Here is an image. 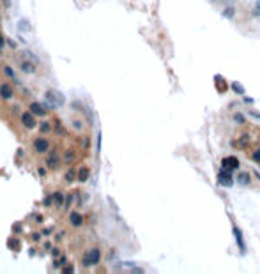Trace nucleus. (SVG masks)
Here are the masks:
<instances>
[{"mask_svg":"<svg viewBox=\"0 0 260 274\" xmlns=\"http://www.w3.org/2000/svg\"><path fill=\"white\" fill-rule=\"evenodd\" d=\"M0 96L4 97V99H11V96H12V89H11V85H2L0 87Z\"/></svg>","mask_w":260,"mask_h":274,"instance_id":"7","label":"nucleus"},{"mask_svg":"<svg viewBox=\"0 0 260 274\" xmlns=\"http://www.w3.org/2000/svg\"><path fill=\"white\" fill-rule=\"evenodd\" d=\"M55 202H57V203H62V202H64V196H62L60 193H57V195H55Z\"/></svg>","mask_w":260,"mask_h":274,"instance_id":"17","label":"nucleus"},{"mask_svg":"<svg viewBox=\"0 0 260 274\" xmlns=\"http://www.w3.org/2000/svg\"><path fill=\"white\" fill-rule=\"evenodd\" d=\"M234 234H235V237H237V244H239L241 251H244V244H242V237H241V232L237 230V228H234Z\"/></svg>","mask_w":260,"mask_h":274,"instance_id":"10","label":"nucleus"},{"mask_svg":"<svg viewBox=\"0 0 260 274\" xmlns=\"http://www.w3.org/2000/svg\"><path fill=\"white\" fill-rule=\"evenodd\" d=\"M21 69H23V71H27V73H34V71H35V67H34L32 64H29V62H23V64H21Z\"/></svg>","mask_w":260,"mask_h":274,"instance_id":"11","label":"nucleus"},{"mask_svg":"<svg viewBox=\"0 0 260 274\" xmlns=\"http://www.w3.org/2000/svg\"><path fill=\"white\" fill-rule=\"evenodd\" d=\"M69 221H71V225H73V226H82V223H83V218H82V214L73 212V214H71V218H69Z\"/></svg>","mask_w":260,"mask_h":274,"instance_id":"8","label":"nucleus"},{"mask_svg":"<svg viewBox=\"0 0 260 274\" xmlns=\"http://www.w3.org/2000/svg\"><path fill=\"white\" fill-rule=\"evenodd\" d=\"M4 71H5V74H7V76H12V69H11V67H5Z\"/></svg>","mask_w":260,"mask_h":274,"instance_id":"20","label":"nucleus"},{"mask_svg":"<svg viewBox=\"0 0 260 274\" xmlns=\"http://www.w3.org/2000/svg\"><path fill=\"white\" fill-rule=\"evenodd\" d=\"M34 147H35V151H37V152H44V151L48 149V142H46L44 138H37L35 143H34Z\"/></svg>","mask_w":260,"mask_h":274,"instance_id":"6","label":"nucleus"},{"mask_svg":"<svg viewBox=\"0 0 260 274\" xmlns=\"http://www.w3.org/2000/svg\"><path fill=\"white\" fill-rule=\"evenodd\" d=\"M223 168H227V170H230V172L237 170V168H239L237 157H225V159H223Z\"/></svg>","mask_w":260,"mask_h":274,"instance_id":"4","label":"nucleus"},{"mask_svg":"<svg viewBox=\"0 0 260 274\" xmlns=\"http://www.w3.org/2000/svg\"><path fill=\"white\" fill-rule=\"evenodd\" d=\"M30 112L34 113V115H39V117H44V115H46L44 108H42L39 103H32V104H30Z\"/></svg>","mask_w":260,"mask_h":274,"instance_id":"5","label":"nucleus"},{"mask_svg":"<svg viewBox=\"0 0 260 274\" xmlns=\"http://www.w3.org/2000/svg\"><path fill=\"white\" fill-rule=\"evenodd\" d=\"M87 177H89V170H87V168H82L80 173H78V179L83 182V181H87Z\"/></svg>","mask_w":260,"mask_h":274,"instance_id":"12","label":"nucleus"},{"mask_svg":"<svg viewBox=\"0 0 260 274\" xmlns=\"http://www.w3.org/2000/svg\"><path fill=\"white\" fill-rule=\"evenodd\" d=\"M232 89H234L235 92H239V94H242V92H244L242 89H241V85H239V83H232Z\"/></svg>","mask_w":260,"mask_h":274,"instance_id":"15","label":"nucleus"},{"mask_svg":"<svg viewBox=\"0 0 260 274\" xmlns=\"http://www.w3.org/2000/svg\"><path fill=\"white\" fill-rule=\"evenodd\" d=\"M21 122H23V126L25 127H29V129H34L35 127V119H34V113H23L21 115Z\"/></svg>","mask_w":260,"mask_h":274,"instance_id":"3","label":"nucleus"},{"mask_svg":"<svg viewBox=\"0 0 260 274\" xmlns=\"http://www.w3.org/2000/svg\"><path fill=\"white\" fill-rule=\"evenodd\" d=\"M99 258H101L99 249H97V248H94V249H90V251L87 253V256L83 258V264L85 265H96L97 262H99Z\"/></svg>","mask_w":260,"mask_h":274,"instance_id":"1","label":"nucleus"},{"mask_svg":"<svg viewBox=\"0 0 260 274\" xmlns=\"http://www.w3.org/2000/svg\"><path fill=\"white\" fill-rule=\"evenodd\" d=\"M251 115H253V117H257V119H260V113H257V112H253Z\"/></svg>","mask_w":260,"mask_h":274,"instance_id":"23","label":"nucleus"},{"mask_svg":"<svg viewBox=\"0 0 260 274\" xmlns=\"http://www.w3.org/2000/svg\"><path fill=\"white\" fill-rule=\"evenodd\" d=\"M239 182L241 184H248V182H250V175H248V173H241V175H239Z\"/></svg>","mask_w":260,"mask_h":274,"instance_id":"13","label":"nucleus"},{"mask_svg":"<svg viewBox=\"0 0 260 274\" xmlns=\"http://www.w3.org/2000/svg\"><path fill=\"white\" fill-rule=\"evenodd\" d=\"M9 248H12V249H20V246H18V241H9Z\"/></svg>","mask_w":260,"mask_h":274,"instance_id":"14","label":"nucleus"},{"mask_svg":"<svg viewBox=\"0 0 260 274\" xmlns=\"http://www.w3.org/2000/svg\"><path fill=\"white\" fill-rule=\"evenodd\" d=\"M253 159H255V161H258V163H260V151H257V152L253 154Z\"/></svg>","mask_w":260,"mask_h":274,"instance_id":"19","label":"nucleus"},{"mask_svg":"<svg viewBox=\"0 0 260 274\" xmlns=\"http://www.w3.org/2000/svg\"><path fill=\"white\" fill-rule=\"evenodd\" d=\"M225 14H227V16H228V18H230V16L234 14V9H230V11H225Z\"/></svg>","mask_w":260,"mask_h":274,"instance_id":"22","label":"nucleus"},{"mask_svg":"<svg viewBox=\"0 0 260 274\" xmlns=\"http://www.w3.org/2000/svg\"><path fill=\"white\" fill-rule=\"evenodd\" d=\"M253 16H260V0L257 2V5H255V11H253Z\"/></svg>","mask_w":260,"mask_h":274,"instance_id":"16","label":"nucleus"},{"mask_svg":"<svg viewBox=\"0 0 260 274\" xmlns=\"http://www.w3.org/2000/svg\"><path fill=\"white\" fill-rule=\"evenodd\" d=\"M48 166H50V168H57V166H59V157H57L55 154H52V156L48 157Z\"/></svg>","mask_w":260,"mask_h":274,"instance_id":"9","label":"nucleus"},{"mask_svg":"<svg viewBox=\"0 0 260 274\" xmlns=\"http://www.w3.org/2000/svg\"><path fill=\"white\" fill-rule=\"evenodd\" d=\"M41 131H42V133H48V131H50V126H48V124H42V126H41Z\"/></svg>","mask_w":260,"mask_h":274,"instance_id":"18","label":"nucleus"},{"mask_svg":"<svg viewBox=\"0 0 260 274\" xmlns=\"http://www.w3.org/2000/svg\"><path fill=\"white\" fill-rule=\"evenodd\" d=\"M218 181L221 182V186H225V188L232 186V172L227 170V168H223V170L218 173Z\"/></svg>","mask_w":260,"mask_h":274,"instance_id":"2","label":"nucleus"},{"mask_svg":"<svg viewBox=\"0 0 260 274\" xmlns=\"http://www.w3.org/2000/svg\"><path fill=\"white\" fill-rule=\"evenodd\" d=\"M2 46H4V37L0 36V48H2Z\"/></svg>","mask_w":260,"mask_h":274,"instance_id":"24","label":"nucleus"},{"mask_svg":"<svg viewBox=\"0 0 260 274\" xmlns=\"http://www.w3.org/2000/svg\"><path fill=\"white\" fill-rule=\"evenodd\" d=\"M71 159H73V152L66 154V161H71Z\"/></svg>","mask_w":260,"mask_h":274,"instance_id":"21","label":"nucleus"}]
</instances>
